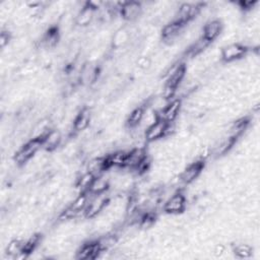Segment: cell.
Segmentation results:
<instances>
[{"label": "cell", "mask_w": 260, "mask_h": 260, "mask_svg": "<svg viewBox=\"0 0 260 260\" xmlns=\"http://www.w3.org/2000/svg\"><path fill=\"white\" fill-rule=\"evenodd\" d=\"M184 24L176 21V20H171L168 23H166L161 29L160 37L161 40L168 44L171 45L174 41H176L181 32H183L184 29Z\"/></svg>", "instance_id": "9"}, {"label": "cell", "mask_w": 260, "mask_h": 260, "mask_svg": "<svg viewBox=\"0 0 260 260\" xmlns=\"http://www.w3.org/2000/svg\"><path fill=\"white\" fill-rule=\"evenodd\" d=\"M233 253L239 259H248L253 255V248L246 243H238L232 248Z\"/></svg>", "instance_id": "20"}, {"label": "cell", "mask_w": 260, "mask_h": 260, "mask_svg": "<svg viewBox=\"0 0 260 260\" xmlns=\"http://www.w3.org/2000/svg\"><path fill=\"white\" fill-rule=\"evenodd\" d=\"M131 34L126 27L118 28L112 36V46L115 49H121L130 42Z\"/></svg>", "instance_id": "16"}, {"label": "cell", "mask_w": 260, "mask_h": 260, "mask_svg": "<svg viewBox=\"0 0 260 260\" xmlns=\"http://www.w3.org/2000/svg\"><path fill=\"white\" fill-rule=\"evenodd\" d=\"M224 252H225V246L222 245V244L216 245L213 249V254L216 257H221L224 254Z\"/></svg>", "instance_id": "26"}, {"label": "cell", "mask_w": 260, "mask_h": 260, "mask_svg": "<svg viewBox=\"0 0 260 260\" xmlns=\"http://www.w3.org/2000/svg\"><path fill=\"white\" fill-rule=\"evenodd\" d=\"M248 52L247 46L241 43H231L224 46L220 52V58L223 62L230 63L242 59Z\"/></svg>", "instance_id": "4"}, {"label": "cell", "mask_w": 260, "mask_h": 260, "mask_svg": "<svg viewBox=\"0 0 260 260\" xmlns=\"http://www.w3.org/2000/svg\"><path fill=\"white\" fill-rule=\"evenodd\" d=\"M109 203V198L104 194L92 195L89 199L85 209H84V216L87 218H93L98 216L107 206Z\"/></svg>", "instance_id": "6"}, {"label": "cell", "mask_w": 260, "mask_h": 260, "mask_svg": "<svg viewBox=\"0 0 260 260\" xmlns=\"http://www.w3.org/2000/svg\"><path fill=\"white\" fill-rule=\"evenodd\" d=\"M94 179V176L89 172H84L77 180H76V188L80 192H88V189Z\"/></svg>", "instance_id": "22"}, {"label": "cell", "mask_w": 260, "mask_h": 260, "mask_svg": "<svg viewBox=\"0 0 260 260\" xmlns=\"http://www.w3.org/2000/svg\"><path fill=\"white\" fill-rule=\"evenodd\" d=\"M182 107V101L180 99H172L168 101L162 109L156 112L157 117L168 123H173L179 116Z\"/></svg>", "instance_id": "5"}, {"label": "cell", "mask_w": 260, "mask_h": 260, "mask_svg": "<svg viewBox=\"0 0 260 260\" xmlns=\"http://www.w3.org/2000/svg\"><path fill=\"white\" fill-rule=\"evenodd\" d=\"M103 253L102 249L100 248L96 240L83 243L76 251V258L77 259H95L100 257Z\"/></svg>", "instance_id": "10"}, {"label": "cell", "mask_w": 260, "mask_h": 260, "mask_svg": "<svg viewBox=\"0 0 260 260\" xmlns=\"http://www.w3.org/2000/svg\"><path fill=\"white\" fill-rule=\"evenodd\" d=\"M187 207V199L183 192L177 191L170 195L164 202L162 209L169 214H179L185 211Z\"/></svg>", "instance_id": "3"}, {"label": "cell", "mask_w": 260, "mask_h": 260, "mask_svg": "<svg viewBox=\"0 0 260 260\" xmlns=\"http://www.w3.org/2000/svg\"><path fill=\"white\" fill-rule=\"evenodd\" d=\"M236 141H237V139L232 138L230 136H225L222 140H220L217 144L214 145L213 150H212L213 155L217 156V157L224 155L226 152H229L231 150V148L234 146Z\"/></svg>", "instance_id": "18"}, {"label": "cell", "mask_w": 260, "mask_h": 260, "mask_svg": "<svg viewBox=\"0 0 260 260\" xmlns=\"http://www.w3.org/2000/svg\"><path fill=\"white\" fill-rule=\"evenodd\" d=\"M95 13L96 11L88 4V2H86L76 13L74 22L79 27H86L93 21Z\"/></svg>", "instance_id": "11"}, {"label": "cell", "mask_w": 260, "mask_h": 260, "mask_svg": "<svg viewBox=\"0 0 260 260\" xmlns=\"http://www.w3.org/2000/svg\"><path fill=\"white\" fill-rule=\"evenodd\" d=\"M171 124L161 119H156L153 123L148 125L144 131V139L146 142H155L170 133Z\"/></svg>", "instance_id": "2"}, {"label": "cell", "mask_w": 260, "mask_h": 260, "mask_svg": "<svg viewBox=\"0 0 260 260\" xmlns=\"http://www.w3.org/2000/svg\"><path fill=\"white\" fill-rule=\"evenodd\" d=\"M204 169V159L200 158L194 160L193 162L189 164L180 174L179 180L183 184H191L193 183L201 174Z\"/></svg>", "instance_id": "7"}, {"label": "cell", "mask_w": 260, "mask_h": 260, "mask_svg": "<svg viewBox=\"0 0 260 260\" xmlns=\"http://www.w3.org/2000/svg\"><path fill=\"white\" fill-rule=\"evenodd\" d=\"M223 24L219 19H210L202 27V37L208 42L212 43L215 41L222 31Z\"/></svg>", "instance_id": "12"}, {"label": "cell", "mask_w": 260, "mask_h": 260, "mask_svg": "<svg viewBox=\"0 0 260 260\" xmlns=\"http://www.w3.org/2000/svg\"><path fill=\"white\" fill-rule=\"evenodd\" d=\"M145 112H146V108H145L144 105L136 106L129 113V115L127 117V120H126V125L131 129L137 128L139 126V124L142 123Z\"/></svg>", "instance_id": "15"}, {"label": "cell", "mask_w": 260, "mask_h": 260, "mask_svg": "<svg viewBox=\"0 0 260 260\" xmlns=\"http://www.w3.org/2000/svg\"><path fill=\"white\" fill-rule=\"evenodd\" d=\"M23 250V241L18 239L11 240L6 246V255L15 259V257Z\"/></svg>", "instance_id": "23"}, {"label": "cell", "mask_w": 260, "mask_h": 260, "mask_svg": "<svg viewBox=\"0 0 260 260\" xmlns=\"http://www.w3.org/2000/svg\"><path fill=\"white\" fill-rule=\"evenodd\" d=\"M150 65H151V59L146 55H143L137 59V67L140 70H146L150 67Z\"/></svg>", "instance_id": "24"}, {"label": "cell", "mask_w": 260, "mask_h": 260, "mask_svg": "<svg viewBox=\"0 0 260 260\" xmlns=\"http://www.w3.org/2000/svg\"><path fill=\"white\" fill-rule=\"evenodd\" d=\"M110 187V180L106 178L104 175L94 177L88 192L92 195H99V194H104L107 192V190Z\"/></svg>", "instance_id": "17"}, {"label": "cell", "mask_w": 260, "mask_h": 260, "mask_svg": "<svg viewBox=\"0 0 260 260\" xmlns=\"http://www.w3.org/2000/svg\"><path fill=\"white\" fill-rule=\"evenodd\" d=\"M143 6L137 1H126L122 2L120 7V15L124 20L133 21L136 20L142 13Z\"/></svg>", "instance_id": "8"}, {"label": "cell", "mask_w": 260, "mask_h": 260, "mask_svg": "<svg viewBox=\"0 0 260 260\" xmlns=\"http://www.w3.org/2000/svg\"><path fill=\"white\" fill-rule=\"evenodd\" d=\"M41 148H43V137H32L16 150L13 160L17 165L22 166L30 160Z\"/></svg>", "instance_id": "1"}, {"label": "cell", "mask_w": 260, "mask_h": 260, "mask_svg": "<svg viewBox=\"0 0 260 260\" xmlns=\"http://www.w3.org/2000/svg\"><path fill=\"white\" fill-rule=\"evenodd\" d=\"M249 122L250 121L247 118H242L240 120H237L229 128V132H228L226 136L238 139L245 132V130L247 129V127L249 125Z\"/></svg>", "instance_id": "19"}, {"label": "cell", "mask_w": 260, "mask_h": 260, "mask_svg": "<svg viewBox=\"0 0 260 260\" xmlns=\"http://www.w3.org/2000/svg\"><path fill=\"white\" fill-rule=\"evenodd\" d=\"M211 43L208 42L206 39H204L202 36H200L198 39H196L192 45L190 46L189 48V54L192 56V57H195V56H198L199 54L203 53L210 45Z\"/></svg>", "instance_id": "21"}, {"label": "cell", "mask_w": 260, "mask_h": 260, "mask_svg": "<svg viewBox=\"0 0 260 260\" xmlns=\"http://www.w3.org/2000/svg\"><path fill=\"white\" fill-rule=\"evenodd\" d=\"M42 137H43V148L47 151L55 150L62 141V134L58 129L50 128Z\"/></svg>", "instance_id": "14"}, {"label": "cell", "mask_w": 260, "mask_h": 260, "mask_svg": "<svg viewBox=\"0 0 260 260\" xmlns=\"http://www.w3.org/2000/svg\"><path fill=\"white\" fill-rule=\"evenodd\" d=\"M10 40H11L10 32L8 30L2 29L1 34H0V47L2 50H4L9 45Z\"/></svg>", "instance_id": "25"}, {"label": "cell", "mask_w": 260, "mask_h": 260, "mask_svg": "<svg viewBox=\"0 0 260 260\" xmlns=\"http://www.w3.org/2000/svg\"><path fill=\"white\" fill-rule=\"evenodd\" d=\"M91 121V113L90 110L86 107L82 108L78 111V113L75 115L73 122H72V129L74 132L79 133L84 130H86L90 124Z\"/></svg>", "instance_id": "13"}]
</instances>
